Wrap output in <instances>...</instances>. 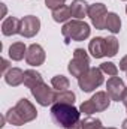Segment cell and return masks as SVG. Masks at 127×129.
<instances>
[{
  "label": "cell",
  "instance_id": "7",
  "mask_svg": "<svg viewBox=\"0 0 127 129\" xmlns=\"http://www.w3.org/2000/svg\"><path fill=\"white\" fill-rule=\"evenodd\" d=\"M40 30V20L34 15H26L21 18V27H20V35L23 38H33Z\"/></svg>",
  "mask_w": 127,
  "mask_h": 129
},
{
  "label": "cell",
  "instance_id": "23",
  "mask_svg": "<svg viewBox=\"0 0 127 129\" xmlns=\"http://www.w3.org/2000/svg\"><path fill=\"white\" fill-rule=\"evenodd\" d=\"M105 41H106V56L114 57L118 53V48H120L118 39L115 36H108V38H105Z\"/></svg>",
  "mask_w": 127,
  "mask_h": 129
},
{
  "label": "cell",
  "instance_id": "31",
  "mask_svg": "<svg viewBox=\"0 0 127 129\" xmlns=\"http://www.w3.org/2000/svg\"><path fill=\"white\" fill-rule=\"evenodd\" d=\"M121 102L124 104V107L127 108V89H126V92H124V96H123V101Z\"/></svg>",
  "mask_w": 127,
  "mask_h": 129
},
{
  "label": "cell",
  "instance_id": "20",
  "mask_svg": "<svg viewBox=\"0 0 127 129\" xmlns=\"http://www.w3.org/2000/svg\"><path fill=\"white\" fill-rule=\"evenodd\" d=\"M76 101V95L72 92V90H61V92H57V96H55V104H69V105H73Z\"/></svg>",
  "mask_w": 127,
  "mask_h": 129
},
{
  "label": "cell",
  "instance_id": "8",
  "mask_svg": "<svg viewBox=\"0 0 127 129\" xmlns=\"http://www.w3.org/2000/svg\"><path fill=\"white\" fill-rule=\"evenodd\" d=\"M126 89H127L126 84H124V81L120 77H111L108 80V83H106V92H108V95H109V98L112 101H117V102L123 101Z\"/></svg>",
  "mask_w": 127,
  "mask_h": 129
},
{
  "label": "cell",
  "instance_id": "4",
  "mask_svg": "<svg viewBox=\"0 0 127 129\" xmlns=\"http://www.w3.org/2000/svg\"><path fill=\"white\" fill-rule=\"evenodd\" d=\"M67 69L72 74V77H76V78H79L82 74H85L90 69V56L87 54V51L82 48H76L73 51V57L69 62Z\"/></svg>",
  "mask_w": 127,
  "mask_h": 129
},
{
  "label": "cell",
  "instance_id": "27",
  "mask_svg": "<svg viewBox=\"0 0 127 129\" xmlns=\"http://www.w3.org/2000/svg\"><path fill=\"white\" fill-rule=\"evenodd\" d=\"M64 3H66V0H45V6H46L48 9H51V11H54V9H57V8H60V6H63Z\"/></svg>",
  "mask_w": 127,
  "mask_h": 129
},
{
  "label": "cell",
  "instance_id": "5",
  "mask_svg": "<svg viewBox=\"0 0 127 129\" xmlns=\"http://www.w3.org/2000/svg\"><path fill=\"white\" fill-rule=\"evenodd\" d=\"M33 98L36 99V102L40 107H51L55 104V96H57V90L48 87V84L40 83L37 86H34L33 89H30Z\"/></svg>",
  "mask_w": 127,
  "mask_h": 129
},
{
  "label": "cell",
  "instance_id": "1",
  "mask_svg": "<svg viewBox=\"0 0 127 129\" xmlns=\"http://www.w3.org/2000/svg\"><path fill=\"white\" fill-rule=\"evenodd\" d=\"M51 117L57 126L63 129H69L76 122H79L81 113H79V108H76L75 105L54 104V105H51Z\"/></svg>",
  "mask_w": 127,
  "mask_h": 129
},
{
  "label": "cell",
  "instance_id": "33",
  "mask_svg": "<svg viewBox=\"0 0 127 129\" xmlns=\"http://www.w3.org/2000/svg\"><path fill=\"white\" fill-rule=\"evenodd\" d=\"M103 129H117V128H103Z\"/></svg>",
  "mask_w": 127,
  "mask_h": 129
},
{
  "label": "cell",
  "instance_id": "30",
  "mask_svg": "<svg viewBox=\"0 0 127 129\" xmlns=\"http://www.w3.org/2000/svg\"><path fill=\"white\" fill-rule=\"evenodd\" d=\"M69 129H82V120H79V122H76L73 126H70Z\"/></svg>",
  "mask_w": 127,
  "mask_h": 129
},
{
  "label": "cell",
  "instance_id": "32",
  "mask_svg": "<svg viewBox=\"0 0 127 129\" xmlns=\"http://www.w3.org/2000/svg\"><path fill=\"white\" fill-rule=\"evenodd\" d=\"M121 128H123V129H127V119L124 120V122H123V125H121Z\"/></svg>",
  "mask_w": 127,
  "mask_h": 129
},
{
  "label": "cell",
  "instance_id": "2",
  "mask_svg": "<svg viewBox=\"0 0 127 129\" xmlns=\"http://www.w3.org/2000/svg\"><path fill=\"white\" fill-rule=\"evenodd\" d=\"M90 33H91V29L85 21L75 20V18L64 23L63 29H61V35H63L66 44H70V41H75V42L85 41L90 36Z\"/></svg>",
  "mask_w": 127,
  "mask_h": 129
},
{
  "label": "cell",
  "instance_id": "6",
  "mask_svg": "<svg viewBox=\"0 0 127 129\" xmlns=\"http://www.w3.org/2000/svg\"><path fill=\"white\" fill-rule=\"evenodd\" d=\"M106 15H108V9H106V6L103 3L90 5L88 17L91 20V24L97 30H105L106 29Z\"/></svg>",
  "mask_w": 127,
  "mask_h": 129
},
{
  "label": "cell",
  "instance_id": "13",
  "mask_svg": "<svg viewBox=\"0 0 127 129\" xmlns=\"http://www.w3.org/2000/svg\"><path fill=\"white\" fill-rule=\"evenodd\" d=\"M88 9L90 5L85 0H73L70 5V14L75 20H84L85 17H88Z\"/></svg>",
  "mask_w": 127,
  "mask_h": 129
},
{
  "label": "cell",
  "instance_id": "34",
  "mask_svg": "<svg viewBox=\"0 0 127 129\" xmlns=\"http://www.w3.org/2000/svg\"><path fill=\"white\" fill-rule=\"evenodd\" d=\"M126 14H127V6H126Z\"/></svg>",
  "mask_w": 127,
  "mask_h": 129
},
{
  "label": "cell",
  "instance_id": "28",
  "mask_svg": "<svg viewBox=\"0 0 127 129\" xmlns=\"http://www.w3.org/2000/svg\"><path fill=\"white\" fill-rule=\"evenodd\" d=\"M2 64H3V66H2V74L5 75V74H6V72H8V71L11 69V66H9V62H8L6 59H3V62H2Z\"/></svg>",
  "mask_w": 127,
  "mask_h": 129
},
{
  "label": "cell",
  "instance_id": "29",
  "mask_svg": "<svg viewBox=\"0 0 127 129\" xmlns=\"http://www.w3.org/2000/svg\"><path fill=\"white\" fill-rule=\"evenodd\" d=\"M120 69L124 71V72H127V56H124V57L120 60Z\"/></svg>",
  "mask_w": 127,
  "mask_h": 129
},
{
  "label": "cell",
  "instance_id": "25",
  "mask_svg": "<svg viewBox=\"0 0 127 129\" xmlns=\"http://www.w3.org/2000/svg\"><path fill=\"white\" fill-rule=\"evenodd\" d=\"M99 68L102 69L103 74H106L109 77H117L118 75V68H117V64L112 63V62H103Z\"/></svg>",
  "mask_w": 127,
  "mask_h": 129
},
{
  "label": "cell",
  "instance_id": "35",
  "mask_svg": "<svg viewBox=\"0 0 127 129\" xmlns=\"http://www.w3.org/2000/svg\"><path fill=\"white\" fill-rule=\"evenodd\" d=\"M123 2H127V0H123Z\"/></svg>",
  "mask_w": 127,
  "mask_h": 129
},
{
  "label": "cell",
  "instance_id": "36",
  "mask_svg": "<svg viewBox=\"0 0 127 129\" xmlns=\"http://www.w3.org/2000/svg\"><path fill=\"white\" fill-rule=\"evenodd\" d=\"M126 110H127V108H126Z\"/></svg>",
  "mask_w": 127,
  "mask_h": 129
},
{
  "label": "cell",
  "instance_id": "22",
  "mask_svg": "<svg viewBox=\"0 0 127 129\" xmlns=\"http://www.w3.org/2000/svg\"><path fill=\"white\" fill-rule=\"evenodd\" d=\"M6 122L9 123V125H15V126H23V125H26V122L23 120V117L18 114V111L15 110V107L14 108H11V110H8V113H6Z\"/></svg>",
  "mask_w": 127,
  "mask_h": 129
},
{
  "label": "cell",
  "instance_id": "15",
  "mask_svg": "<svg viewBox=\"0 0 127 129\" xmlns=\"http://www.w3.org/2000/svg\"><path fill=\"white\" fill-rule=\"evenodd\" d=\"M90 99H91V102H93V105H94L97 113H102V111L108 110L109 108V104L112 101L109 98V95H108V92H96Z\"/></svg>",
  "mask_w": 127,
  "mask_h": 129
},
{
  "label": "cell",
  "instance_id": "19",
  "mask_svg": "<svg viewBox=\"0 0 127 129\" xmlns=\"http://www.w3.org/2000/svg\"><path fill=\"white\" fill-rule=\"evenodd\" d=\"M106 30H109L114 35L121 30V20H120L118 14L108 12V15H106Z\"/></svg>",
  "mask_w": 127,
  "mask_h": 129
},
{
  "label": "cell",
  "instance_id": "18",
  "mask_svg": "<svg viewBox=\"0 0 127 129\" xmlns=\"http://www.w3.org/2000/svg\"><path fill=\"white\" fill-rule=\"evenodd\" d=\"M51 17H52V20H54L55 23H67V21L70 20V17H72V14H70V6L63 5V6L54 9L52 14H51Z\"/></svg>",
  "mask_w": 127,
  "mask_h": 129
},
{
  "label": "cell",
  "instance_id": "9",
  "mask_svg": "<svg viewBox=\"0 0 127 129\" xmlns=\"http://www.w3.org/2000/svg\"><path fill=\"white\" fill-rule=\"evenodd\" d=\"M15 110L18 111V114L23 117V120H24L26 123L33 122V120L37 117V110H36V107L33 105L29 99H26V98H23V99H20V101L17 102Z\"/></svg>",
  "mask_w": 127,
  "mask_h": 129
},
{
  "label": "cell",
  "instance_id": "24",
  "mask_svg": "<svg viewBox=\"0 0 127 129\" xmlns=\"http://www.w3.org/2000/svg\"><path fill=\"white\" fill-rule=\"evenodd\" d=\"M82 129H103V125H102V120L100 119L87 116L82 120Z\"/></svg>",
  "mask_w": 127,
  "mask_h": 129
},
{
  "label": "cell",
  "instance_id": "12",
  "mask_svg": "<svg viewBox=\"0 0 127 129\" xmlns=\"http://www.w3.org/2000/svg\"><path fill=\"white\" fill-rule=\"evenodd\" d=\"M3 77H5L6 84H9L11 87H18L24 84V71L20 68H11Z\"/></svg>",
  "mask_w": 127,
  "mask_h": 129
},
{
  "label": "cell",
  "instance_id": "11",
  "mask_svg": "<svg viewBox=\"0 0 127 129\" xmlns=\"http://www.w3.org/2000/svg\"><path fill=\"white\" fill-rule=\"evenodd\" d=\"M88 51L94 59H102L106 57V41L102 36H96L88 44Z\"/></svg>",
  "mask_w": 127,
  "mask_h": 129
},
{
  "label": "cell",
  "instance_id": "3",
  "mask_svg": "<svg viewBox=\"0 0 127 129\" xmlns=\"http://www.w3.org/2000/svg\"><path fill=\"white\" fill-rule=\"evenodd\" d=\"M105 78H103V72L100 68H90L85 74H82L78 78V86L82 92L90 93L94 92L97 87H100L103 84Z\"/></svg>",
  "mask_w": 127,
  "mask_h": 129
},
{
  "label": "cell",
  "instance_id": "26",
  "mask_svg": "<svg viewBox=\"0 0 127 129\" xmlns=\"http://www.w3.org/2000/svg\"><path fill=\"white\" fill-rule=\"evenodd\" d=\"M79 113L84 114V116H91V114L97 113L96 108H94V105H93V102H91V99L84 101V102L81 104V107H79Z\"/></svg>",
  "mask_w": 127,
  "mask_h": 129
},
{
  "label": "cell",
  "instance_id": "17",
  "mask_svg": "<svg viewBox=\"0 0 127 129\" xmlns=\"http://www.w3.org/2000/svg\"><path fill=\"white\" fill-rule=\"evenodd\" d=\"M40 83H43V78H42V75H40L37 71H34V69H27V71H24V86H26V87L33 89L34 86H37V84H40Z\"/></svg>",
  "mask_w": 127,
  "mask_h": 129
},
{
  "label": "cell",
  "instance_id": "10",
  "mask_svg": "<svg viewBox=\"0 0 127 129\" xmlns=\"http://www.w3.org/2000/svg\"><path fill=\"white\" fill-rule=\"evenodd\" d=\"M45 59H46L45 50L39 44H32L27 48V54H26L27 64H30V66H40V64H43Z\"/></svg>",
  "mask_w": 127,
  "mask_h": 129
},
{
  "label": "cell",
  "instance_id": "16",
  "mask_svg": "<svg viewBox=\"0 0 127 129\" xmlns=\"http://www.w3.org/2000/svg\"><path fill=\"white\" fill-rule=\"evenodd\" d=\"M26 54H27V47L24 42H14L9 47V57L14 62H20L26 59Z\"/></svg>",
  "mask_w": 127,
  "mask_h": 129
},
{
  "label": "cell",
  "instance_id": "14",
  "mask_svg": "<svg viewBox=\"0 0 127 129\" xmlns=\"http://www.w3.org/2000/svg\"><path fill=\"white\" fill-rule=\"evenodd\" d=\"M20 27H21V20L15 17H8L2 23V33L5 36H14L20 33Z\"/></svg>",
  "mask_w": 127,
  "mask_h": 129
},
{
  "label": "cell",
  "instance_id": "21",
  "mask_svg": "<svg viewBox=\"0 0 127 129\" xmlns=\"http://www.w3.org/2000/svg\"><path fill=\"white\" fill-rule=\"evenodd\" d=\"M51 86H52V89H55L57 92H61V90H67V89H69L70 81H69L67 77H64V75H55V77H52V80H51Z\"/></svg>",
  "mask_w": 127,
  "mask_h": 129
}]
</instances>
